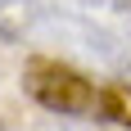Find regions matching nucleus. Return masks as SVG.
<instances>
[{"mask_svg":"<svg viewBox=\"0 0 131 131\" xmlns=\"http://www.w3.org/2000/svg\"><path fill=\"white\" fill-rule=\"evenodd\" d=\"M32 41H45V45H59V59L63 54H81L86 63L108 68V72H131V54L122 45V36H113L108 27H100L86 14L72 9H50L41 5V18L32 27Z\"/></svg>","mask_w":131,"mask_h":131,"instance_id":"obj_1","label":"nucleus"},{"mask_svg":"<svg viewBox=\"0 0 131 131\" xmlns=\"http://www.w3.org/2000/svg\"><path fill=\"white\" fill-rule=\"evenodd\" d=\"M23 91L36 100L45 113H59V118H91L95 113V86L86 72L59 59V54H32L23 63Z\"/></svg>","mask_w":131,"mask_h":131,"instance_id":"obj_2","label":"nucleus"},{"mask_svg":"<svg viewBox=\"0 0 131 131\" xmlns=\"http://www.w3.org/2000/svg\"><path fill=\"white\" fill-rule=\"evenodd\" d=\"M41 5L45 0H0V41L27 45L32 41V27L41 18Z\"/></svg>","mask_w":131,"mask_h":131,"instance_id":"obj_3","label":"nucleus"},{"mask_svg":"<svg viewBox=\"0 0 131 131\" xmlns=\"http://www.w3.org/2000/svg\"><path fill=\"white\" fill-rule=\"evenodd\" d=\"M95 113L113 127H127L131 131V81L127 77H113L95 91Z\"/></svg>","mask_w":131,"mask_h":131,"instance_id":"obj_4","label":"nucleus"},{"mask_svg":"<svg viewBox=\"0 0 131 131\" xmlns=\"http://www.w3.org/2000/svg\"><path fill=\"white\" fill-rule=\"evenodd\" d=\"M81 9H100V14H118V18H131V0H77Z\"/></svg>","mask_w":131,"mask_h":131,"instance_id":"obj_5","label":"nucleus"}]
</instances>
